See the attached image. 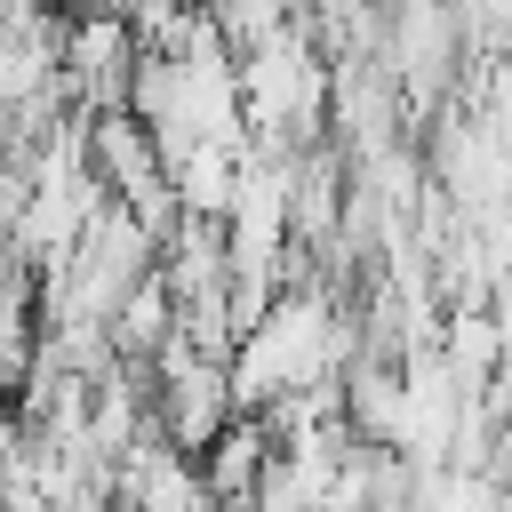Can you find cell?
Masks as SVG:
<instances>
[{"mask_svg": "<svg viewBox=\"0 0 512 512\" xmlns=\"http://www.w3.org/2000/svg\"><path fill=\"white\" fill-rule=\"evenodd\" d=\"M88 176H96L112 200H128V192H144L152 176H168L152 120H136V112H88Z\"/></svg>", "mask_w": 512, "mask_h": 512, "instance_id": "1", "label": "cell"}]
</instances>
